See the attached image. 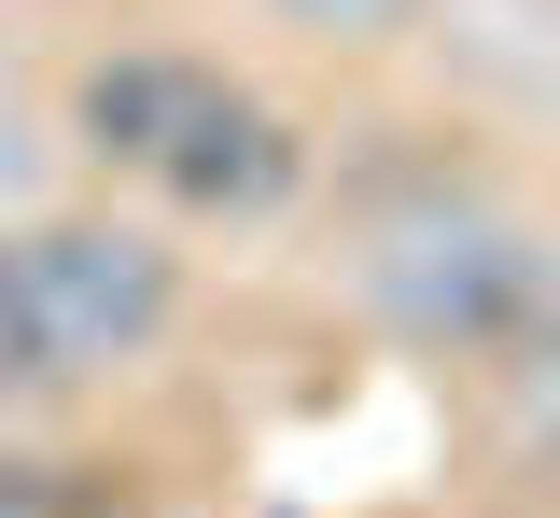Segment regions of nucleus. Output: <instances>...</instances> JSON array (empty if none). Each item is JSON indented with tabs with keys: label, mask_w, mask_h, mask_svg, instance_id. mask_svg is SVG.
Listing matches in <instances>:
<instances>
[{
	"label": "nucleus",
	"mask_w": 560,
	"mask_h": 518,
	"mask_svg": "<svg viewBox=\"0 0 560 518\" xmlns=\"http://www.w3.org/2000/svg\"><path fill=\"white\" fill-rule=\"evenodd\" d=\"M350 295L434 365H504L533 322H560V238L504 197H420L350 238Z\"/></svg>",
	"instance_id": "1"
},
{
	"label": "nucleus",
	"mask_w": 560,
	"mask_h": 518,
	"mask_svg": "<svg viewBox=\"0 0 560 518\" xmlns=\"http://www.w3.org/2000/svg\"><path fill=\"white\" fill-rule=\"evenodd\" d=\"M14 281L43 308L57 378H127V365H154L168 322H183V252H168L154 224L43 211V224H14Z\"/></svg>",
	"instance_id": "2"
},
{
	"label": "nucleus",
	"mask_w": 560,
	"mask_h": 518,
	"mask_svg": "<svg viewBox=\"0 0 560 518\" xmlns=\"http://www.w3.org/2000/svg\"><path fill=\"white\" fill-rule=\"evenodd\" d=\"M154 183H168L183 211H224V224H267L280 197L308 183V141L280 127V113L253 98V84H210V98H197V127H183V141L154 154Z\"/></svg>",
	"instance_id": "3"
},
{
	"label": "nucleus",
	"mask_w": 560,
	"mask_h": 518,
	"mask_svg": "<svg viewBox=\"0 0 560 518\" xmlns=\"http://www.w3.org/2000/svg\"><path fill=\"white\" fill-rule=\"evenodd\" d=\"M210 57H183V43H113L98 71H84V98H70V127H84V154H113V168H140L154 183V154L197 127V98H210Z\"/></svg>",
	"instance_id": "4"
},
{
	"label": "nucleus",
	"mask_w": 560,
	"mask_h": 518,
	"mask_svg": "<svg viewBox=\"0 0 560 518\" xmlns=\"http://www.w3.org/2000/svg\"><path fill=\"white\" fill-rule=\"evenodd\" d=\"M490 378H504V448H518L533 476H560V322H533Z\"/></svg>",
	"instance_id": "5"
},
{
	"label": "nucleus",
	"mask_w": 560,
	"mask_h": 518,
	"mask_svg": "<svg viewBox=\"0 0 560 518\" xmlns=\"http://www.w3.org/2000/svg\"><path fill=\"white\" fill-rule=\"evenodd\" d=\"M28 392H57V351H43V308L14 281V224H0V407H28Z\"/></svg>",
	"instance_id": "6"
},
{
	"label": "nucleus",
	"mask_w": 560,
	"mask_h": 518,
	"mask_svg": "<svg viewBox=\"0 0 560 518\" xmlns=\"http://www.w3.org/2000/svg\"><path fill=\"white\" fill-rule=\"evenodd\" d=\"M280 28H308V43H407L434 0H267Z\"/></svg>",
	"instance_id": "7"
},
{
	"label": "nucleus",
	"mask_w": 560,
	"mask_h": 518,
	"mask_svg": "<svg viewBox=\"0 0 560 518\" xmlns=\"http://www.w3.org/2000/svg\"><path fill=\"white\" fill-rule=\"evenodd\" d=\"M28 183H43V113H28V98L0 84V211H14Z\"/></svg>",
	"instance_id": "8"
}]
</instances>
